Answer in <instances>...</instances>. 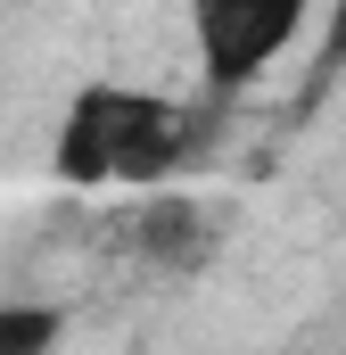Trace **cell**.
Segmentation results:
<instances>
[{
    "label": "cell",
    "mask_w": 346,
    "mask_h": 355,
    "mask_svg": "<svg viewBox=\"0 0 346 355\" xmlns=\"http://www.w3.org/2000/svg\"><path fill=\"white\" fill-rule=\"evenodd\" d=\"M190 157V116L157 91L91 83L58 124V174L66 182H165Z\"/></svg>",
    "instance_id": "obj_1"
},
{
    "label": "cell",
    "mask_w": 346,
    "mask_h": 355,
    "mask_svg": "<svg viewBox=\"0 0 346 355\" xmlns=\"http://www.w3.org/2000/svg\"><path fill=\"white\" fill-rule=\"evenodd\" d=\"M297 25H305V0H198L190 8V33H198L206 91H248L297 42Z\"/></svg>",
    "instance_id": "obj_2"
},
{
    "label": "cell",
    "mask_w": 346,
    "mask_h": 355,
    "mask_svg": "<svg viewBox=\"0 0 346 355\" xmlns=\"http://www.w3.org/2000/svg\"><path fill=\"white\" fill-rule=\"evenodd\" d=\"M140 248L157 265H198L206 257V215L198 207H149L140 215Z\"/></svg>",
    "instance_id": "obj_3"
},
{
    "label": "cell",
    "mask_w": 346,
    "mask_h": 355,
    "mask_svg": "<svg viewBox=\"0 0 346 355\" xmlns=\"http://www.w3.org/2000/svg\"><path fill=\"white\" fill-rule=\"evenodd\" d=\"M58 314L50 306H0V355H50Z\"/></svg>",
    "instance_id": "obj_4"
},
{
    "label": "cell",
    "mask_w": 346,
    "mask_h": 355,
    "mask_svg": "<svg viewBox=\"0 0 346 355\" xmlns=\"http://www.w3.org/2000/svg\"><path fill=\"white\" fill-rule=\"evenodd\" d=\"M346 58V0H338V25H330V42H322V67H338Z\"/></svg>",
    "instance_id": "obj_5"
}]
</instances>
